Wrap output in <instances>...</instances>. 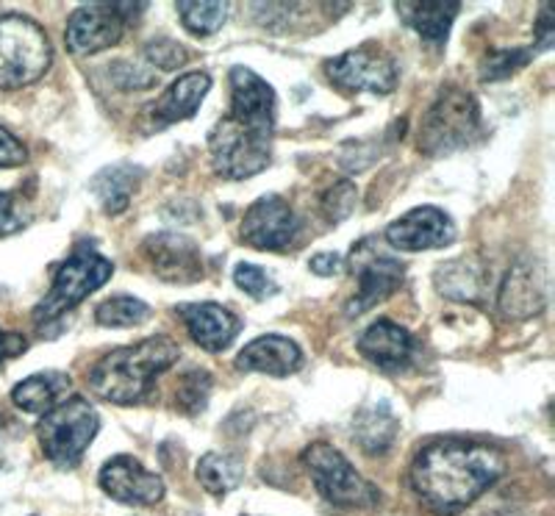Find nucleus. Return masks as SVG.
I'll return each mask as SVG.
<instances>
[{
  "instance_id": "f257e3e1",
  "label": "nucleus",
  "mask_w": 555,
  "mask_h": 516,
  "mask_svg": "<svg viewBox=\"0 0 555 516\" xmlns=\"http://www.w3.org/2000/svg\"><path fill=\"white\" fill-rule=\"evenodd\" d=\"M505 473V459L492 444L467 439H439L425 444L411 461V489L420 503L442 516L473 505Z\"/></svg>"
},
{
  "instance_id": "f03ea898",
  "label": "nucleus",
  "mask_w": 555,
  "mask_h": 516,
  "mask_svg": "<svg viewBox=\"0 0 555 516\" xmlns=\"http://www.w3.org/2000/svg\"><path fill=\"white\" fill-rule=\"evenodd\" d=\"M181 356V347L167 336H151L137 345L117 347L89 366V391L106 403L133 405L151 395L162 372L170 370Z\"/></svg>"
},
{
  "instance_id": "7ed1b4c3",
  "label": "nucleus",
  "mask_w": 555,
  "mask_h": 516,
  "mask_svg": "<svg viewBox=\"0 0 555 516\" xmlns=\"http://www.w3.org/2000/svg\"><path fill=\"white\" fill-rule=\"evenodd\" d=\"M98 430H101V416L87 397H64L62 403L42 414L37 425L44 459L59 469H73L81 464Z\"/></svg>"
},
{
  "instance_id": "20e7f679",
  "label": "nucleus",
  "mask_w": 555,
  "mask_h": 516,
  "mask_svg": "<svg viewBox=\"0 0 555 516\" xmlns=\"http://www.w3.org/2000/svg\"><path fill=\"white\" fill-rule=\"evenodd\" d=\"M53 62L48 34L23 14H0V89L39 81Z\"/></svg>"
},
{
  "instance_id": "39448f33",
  "label": "nucleus",
  "mask_w": 555,
  "mask_h": 516,
  "mask_svg": "<svg viewBox=\"0 0 555 516\" xmlns=\"http://www.w3.org/2000/svg\"><path fill=\"white\" fill-rule=\"evenodd\" d=\"M480 137V108L469 92L448 87L439 92L425 112L420 147L428 156H448V153L469 147Z\"/></svg>"
},
{
  "instance_id": "423d86ee",
  "label": "nucleus",
  "mask_w": 555,
  "mask_h": 516,
  "mask_svg": "<svg viewBox=\"0 0 555 516\" xmlns=\"http://www.w3.org/2000/svg\"><path fill=\"white\" fill-rule=\"evenodd\" d=\"M112 272H114V265L108 261V258L98 256V253L89 250V247L76 250L56 270L51 292L37 302V309H34V322H37L39 327L56 322L59 317H64L67 311L76 309L78 302L87 300L92 292L101 289L108 278H112Z\"/></svg>"
},
{
  "instance_id": "0eeeda50",
  "label": "nucleus",
  "mask_w": 555,
  "mask_h": 516,
  "mask_svg": "<svg viewBox=\"0 0 555 516\" xmlns=\"http://www.w3.org/2000/svg\"><path fill=\"white\" fill-rule=\"evenodd\" d=\"M208 151H211L217 176L231 178V181L253 178L267 170L270 164L272 131L247 126L228 114L217 122L215 131L208 133Z\"/></svg>"
},
{
  "instance_id": "6e6552de",
  "label": "nucleus",
  "mask_w": 555,
  "mask_h": 516,
  "mask_svg": "<svg viewBox=\"0 0 555 516\" xmlns=\"http://www.w3.org/2000/svg\"><path fill=\"white\" fill-rule=\"evenodd\" d=\"M304 464L317 491L336 508H375L380 503V491L370 480L361 478L353 464L328 441L309 444L304 450Z\"/></svg>"
},
{
  "instance_id": "1a4fd4ad",
  "label": "nucleus",
  "mask_w": 555,
  "mask_h": 516,
  "mask_svg": "<svg viewBox=\"0 0 555 516\" xmlns=\"http://www.w3.org/2000/svg\"><path fill=\"white\" fill-rule=\"evenodd\" d=\"M145 9V3H137V7H131V3H83L69 14L67 28H64L67 48L76 56L106 51V48L120 42L128 17L142 14Z\"/></svg>"
},
{
  "instance_id": "9d476101",
  "label": "nucleus",
  "mask_w": 555,
  "mask_h": 516,
  "mask_svg": "<svg viewBox=\"0 0 555 516\" xmlns=\"http://www.w3.org/2000/svg\"><path fill=\"white\" fill-rule=\"evenodd\" d=\"M331 81L347 92H373V95H389L398 87V67L391 56L375 44H361L353 51L331 59L325 67Z\"/></svg>"
},
{
  "instance_id": "9b49d317",
  "label": "nucleus",
  "mask_w": 555,
  "mask_h": 516,
  "mask_svg": "<svg viewBox=\"0 0 555 516\" xmlns=\"http://www.w3.org/2000/svg\"><path fill=\"white\" fill-rule=\"evenodd\" d=\"M353 272L359 278V292L347 302V317H359L384 302L386 297L400 289L405 278L403 261L373 253L370 242H361L353 250Z\"/></svg>"
},
{
  "instance_id": "f8f14e48",
  "label": "nucleus",
  "mask_w": 555,
  "mask_h": 516,
  "mask_svg": "<svg viewBox=\"0 0 555 516\" xmlns=\"http://www.w3.org/2000/svg\"><path fill=\"white\" fill-rule=\"evenodd\" d=\"M300 236V220L292 206L278 195H264L253 203L242 220V242L256 250H286Z\"/></svg>"
},
{
  "instance_id": "ddd939ff",
  "label": "nucleus",
  "mask_w": 555,
  "mask_h": 516,
  "mask_svg": "<svg viewBox=\"0 0 555 516\" xmlns=\"http://www.w3.org/2000/svg\"><path fill=\"white\" fill-rule=\"evenodd\" d=\"M98 483L108 498L126 505H156L165 500V480L131 455H114L103 464Z\"/></svg>"
},
{
  "instance_id": "4468645a",
  "label": "nucleus",
  "mask_w": 555,
  "mask_h": 516,
  "mask_svg": "<svg viewBox=\"0 0 555 516\" xmlns=\"http://www.w3.org/2000/svg\"><path fill=\"white\" fill-rule=\"evenodd\" d=\"M455 240V225L442 208L420 206L386 228V242L403 253H423L448 247Z\"/></svg>"
},
{
  "instance_id": "2eb2a0df",
  "label": "nucleus",
  "mask_w": 555,
  "mask_h": 516,
  "mask_svg": "<svg viewBox=\"0 0 555 516\" xmlns=\"http://www.w3.org/2000/svg\"><path fill=\"white\" fill-rule=\"evenodd\" d=\"M142 250L153 272L167 284H195L203 278V256L195 242L186 236L156 233V236H147Z\"/></svg>"
},
{
  "instance_id": "dca6fc26",
  "label": "nucleus",
  "mask_w": 555,
  "mask_h": 516,
  "mask_svg": "<svg viewBox=\"0 0 555 516\" xmlns=\"http://www.w3.org/2000/svg\"><path fill=\"white\" fill-rule=\"evenodd\" d=\"M231 117L247 122V126L275 128V92L261 76L247 67L231 69Z\"/></svg>"
},
{
  "instance_id": "f3484780",
  "label": "nucleus",
  "mask_w": 555,
  "mask_h": 516,
  "mask_svg": "<svg viewBox=\"0 0 555 516\" xmlns=\"http://www.w3.org/2000/svg\"><path fill=\"white\" fill-rule=\"evenodd\" d=\"M178 317L206 353H222L240 334V320L217 302H183L178 306Z\"/></svg>"
},
{
  "instance_id": "a211bd4d",
  "label": "nucleus",
  "mask_w": 555,
  "mask_h": 516,
  "mask_svg": "<svg viewBox=\"0 0 555 516\" xmlns=\"http://www.w3.org/2000/svg\"><path fill=\"white\" fill-rule=\"evenodd\" d=\"M359 353L384 372H400L414 356V336L398 322L378 320L359 336Z\"/></svg>"
},
{
  "instance_id": "6ab92c4d",
  "label": "nucleus",
  "mask_w": 555,
  "mask_h": 516,
  "mask_svg": "<svg viewBox=\"0 0 555 516\" xmlns=\"http://www.w3.org/2000/svg\"><path fill=\"white\" fill-rule=\"evenodd\" d=\"M304 366V353L286 336L267 334L245 345V350L236 359V370L242 372H264L272 378H286L292 372Z\"/></svg>"
},
{
  "instance_id": "aec40b11",
  "label": "nucleus",
  "mask_w": 555,
  "mask_h": 516,
  "mask_svg": "<svg viewBox=\"0 0 555 516\" xmlns=\"http://www.w3.org/2000/svg\"><path fill=\"white\" fill-rule=\"evenodd\" d=\"M208 89H211V78H208L206 73H201V69H195V73H183L176 83L167 87L165 95L158 98V101L151 106L156 128H165V126H172V122L195 117L203 98L208 95Z\"/></svg>"
},
{
  "instance_id": "412c9836",
  "label": "nucleus",
  "mask_w": 555,
  "mask_h": 516,
  "mask_svg": "<svg viewBox=\"0 0 555 516\" xmlns=\"http://www.w3.org/2000/svg\"><path fill=\"white\" fill-rule=\"evenodd\" d=\"M400 430V422L389 403H366L353 420V436L361 444V450L370 455H384L395 444Z\"/></svg>"
},
{
  "instance_id": "4be33fe9",
  "label": "nucleus",
  "mask_w": 555,
  "mask_h": 516,
  "mask_svg": "<svg viewBox=\"0 0 555 516\" xmlns=\"http://www.w3.org/2000/svg\"><path fill=\"white\" fill-rule=\"evenodd\" d=\"M398 14L409 28H414L425 42L444 44L461 3H444V0H423V3H398Z\"/></svg>"
},
{
  "instance_id": "5701e85b",
  "label": "nucleus",
  "mask_w": 555,
  "mask_h": 516,
  "mask_svg": "<svg viewBox=\"0 0 555 516\" xmlns=\"http://www.w3.org/2000/svg\"><path fill=\"white\" fill-rule=\"evenodd\" d=\"M139 178H142V170H139V167L120 162L98 172V176L89 181V190H92V195L101 201L106 215L117 217L122 215L128 208V203H131L133 192H137L139 186Z\"/></svg>"
},
{
  "instance_id": "b1692460",
  "label": "nucleus",
  "mask_w": 555,
  "mask_h": 516,
  "mask_svg": "<svg viewBox=\"0 0 555 516\" xmlns=\"http://www.w3.org/2000/svg\"><path fill=\"white\" fill-rule=\"evenodd\" d=\"M67 391L69 378L64 372H37V375L14 386L12 400L26 414H48L53 405L62 403Z\"/></svg>"
},
{
  "instance_id": "393cba45",
  "label": "nucleus",
  "mask_w": 555,
  "mask_h": 516,
  "mask_svg": "<svg viewBox=\"0 0 555 516\" xmlns=\"http://www.w3.org/2000/svg\"><path fill=\"white\" fill-rule=\"evenodd\" d=\"M544 306V289L537 284L530 267H514L500 289V309L512 320H525Z\"/></svg>"
},
{
  "instance_id": "a878e982",
  "label": "nucleus",
  "mask_w": 555,
  "mask_h": 516,
  "mask_svg": "<svg viewBox=\"0 0 555 516\" xmlns=\"http://www.w3.org/2000/svg\"><path fill=\"white\" fill-rule=\"evenodd\" d=\"M195 475L208 494L225 498L228 491H234L245 478V464L234 453H206L197 461Z\"/></svg>"
},
{
  "instance_id": "bb28decb",
  "label": "nucleus",
  "mask_w": 555,
  "mask_h": 516,
  "mask_svg": "<svg viewBox=\"0 0 555 516\" xmlns=\"http://www.w3.org/2000/svg\"><path fill=\"white\" fill-rule=\"evenodd\" d=\"M436 286L453 300H478L480 289H483V270L480 265H473L469 258H455L436 272Z\"/></svg>"
},
{
  "instance_id": "cd10ccee",
  "label": "nucleus",
  "mask_w": 555,
  "mask_h": 516,
  "mask_svg": "<svg viewBox=\"0 0 555 516\" xmlns=\"http://www.w3.org/2000/svg\"><path fill=\"white\" fill-rule=\"evenodd\" d=\"M151 306L137 297H112V300L101 302L95 311V320L98 325H106V327H133V325H142L145 320H151Z\"/></svg>"
},
{
  "instance_id": "c85d7f7f",
  "label": "nucleus",
  "mask_w": 555,
  "mask_h": 516,
  "mask_svg": "<svg viewBox=\"0 0 555 516\" xmlns=\"http://www.w3.org/2000/svg\"><path fill=\"white\" fill-rule=\"evenodd\" d=\"M176 12L181 14L186 31L195 34V37H211L225 23L228 3H178Z\"/></svg>"
},
{
  "instance_id": "c756f323",
  "label": "nucleus",
  "mask_w": 555,
  "mask_h": 516,
  "mask_svg": "<svg viewBox=\"0 0 555 516\" xmlns=\"http://www.w3.org/2000/svg\"><path fill=\"white\" fill-rule=\"evenodd\" d=\"M208 391H211V378L208 372H190L183 375L181 384L176 389V405L183 411V414H201L208 403Z\"/></svg>"
},
{
  "instance_id": "7c9ffc66",
  "label": "nucleus",
  "mask_w": 555,
  "mask_h": 516,
  "mask_svg": "<svg viewBox=\"0 0 555 516\" xmlns=\"http://www.w3.org/2000/svg\"><path fill=\"white\" fill-rule=\"evenodd\" d=\"M234 284L240 286L242 292H247L250 297H256V300H264V297H272L278 292L275 281H272V278L256 265H240V267H236Z\"/></svg>"
},
{
  "instance_id": "2f4dec72",
  "label": "nucleus",
  "mask_w": 555,
  "mask_h": 516,
  "mask_svg": "<svg viewBox=\"0 0 555 516\" xmlns=\"http://www.w3.org/2000/svg\"><path fill=\"white\" fill-rule=\"evenodd\" d=\"M356 186L350 181H339L334 186V190L325 192V197H322V211H325V217H328L331 222H341L350 217V211L356 208Z\"/></svg>"
},
{
  "instance_id": "473e14b6",
  "label": "nucleus",
  "mask_w": 555,
  "mask_h": 516,
  "mask_svg": "<svg viewBox=\"0 0 555 516\" xmlns=\"http://www.w3.org/2000/svg\"><path fill=\"white\" fill-rule=\"evenodd\" d=\"M530 56H533V51H494L492 56L486 59L480 78L483 81H498V78L512 76L514 69L522 67Z\"/></svg>"
},
{
  "instance_id": "72a5a7b5",
  "label": "nucleus",
  "mask_w": 555,
  "mask_h": 516,
  "mask_svg": "<svg viewBox=\"0 0 555 516\" xmlns=\"http://www.w3.org/2000/svg\"><path fill=\"white\" fill-rule=\"evenodd\" d=\"M145 56L158 69H176L186 62V51L178 42H172V39H153V42H147Z\"/></svg>"
},
{
  "instance_id": "f704fd0d",
  "label": "nucleus",
  "mask_w": 555,
  "mask_h": 516,
  "mask_svg": "<svg viewBox=\"0 0 555 516\" xmlns=\"http://www.w3.org/2000/svg\"><path fill=\"white\" fill-rule=\"evenodd\" d=\"M112 76L122 89H151L156 83V73L128 62H117V67L112 69Z\"/></svg>"
},
{
  "instance_id": "c9c22d12",
  "label": "nucleus",
  "mask_w": 555,
  "mask_h": 516,
  "mask_svg": "<svg viewBox=\"0 0 555 516\" xmlns=\"http://www.w3.org/2000/svg\"><path fill=\"white\" fill-rule=\"evenodd\" d=\"M26 145L0 126V167H20V164H26Z\"/></svg>"
},
{
  "instance_id": "e433bc0d",
  "label": "nucleus",
  "mask_w": 555,
  "mask_h": 516,
  "mask_svg": "<svg viewBox=\"0 0 555 516\" xmlns=\"http://www.w3.org/2000/svg\"><path fill=\"white\" fill-rule=\"evenodd\" d=\"M26 225L23 215L17 211V203L9 192H0V236H9V233L20 231Z\"/></svg>"
},
{
  "instance_id": "4c0bfd02",
  "label": "nucleus",
  "mask_w": 555,
  "mask_h": 516,
  "mask_svg": "<svg viewBox=\"0 0 555 516\" xmlns=\"http://www.w3.org/2000/svg\"><path fill=\"white\" fill-rule=\"evenodd\" d=\"M28 350V339L23 334H14V331H3L0 327V366L7 364V361L17 359Z\"/></svg>"
},
{
  "instance_id": "58836bf2",
  "label": "nucleus",
  "mask_w": 555,
  "mask_h": 516,
  "mask_svg": "<svg viewBox=\"0 0 555 516\" xmlns=\"http://www.w3.org/2000/svg\"><path fill=\"white\" fill-rule=\"evenodd\" d=\"M309 270L314 272V275L331 278V275H339V272L345 270V261H341L339 253H317V256H311Z\"/></svg>"
},
{
  "instance_id": "ea45409f",
  "label": "nucleus",
  "mask_w": 555,
  "mask_h": 516,
  "mask_svg": "<svg viewBox=\"0 0 555 516\" xmlns=\"http://www.w3.org/2000/svg\"><path fill=\"white\" fill-rule=\"evenodd\" d=\"M553 20H550V3H544L542 7V17H539V31H537V42L539 48L537 51H547V48H553Z\"/></svg>"
},
{
  "instance_id": "a19ab883",
  "label": "nucleus",
  "mask_w": 555,
  "mask_h": 516,
  "mask_svg": "<svg viewBox=\"0 0 555 516\" xmlns=\"http://www.w3.org/2000/svg\"><path fill=\"white\" fill-rule=\"evenodd\" d=\"M0 466H3V453H0Z\"/></svg>"
}]
</instances>
